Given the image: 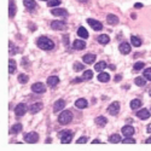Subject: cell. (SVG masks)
I'll return each instance as SVG.
<instances>
[{
    "instance_id": "6da1fadb",
    "label": "cell",
    "mask_w": 151,
    "mask_h": 151,
    "mask_svg": "<svg viewBox=\"0 0 151 151\" xmlns=\"http://www.w3.org/2000/svg\"><path fill=\"white\" fill-rule=\"evenodd\" d=\"M36 45L39 48L44 50V51H51V50H53L54 47V44L51 39H48L46 36H40L36 40Z\"/></svg>"
},
{
    "instance_id": "7a4b0ae2",
    "label": "cell",
    "mask_w": 151,
    "mask_h": 151,
    "mask_svg": "<svg viewBox=\"0 0 151 151\" xmlns=\"http://www.w3.org/2000/svg\"><path fill=\"white\" fill-rule=\"evenodd\" d=\"M73 135H74V133L70 132V130H68V129H64V130H62V132L58 133V137H59L60 143L62 144H69L73 139Z\"/></svg>"
},
{
    "instance_id": "3957f363",
    "label": "cell",
    "mask_w": 151,
    "mask_h": 151,
    "mask_svg": "<svg viewBox=\"0 0 151 151\" xmlns=\"http://www.w3.org/2000/svg\"><path fill=\"white\" fill-rule=\"evenodd\" d=\"M73 120V114L69 111V110H64V111L60 113L59 117H58V122L60 125H68L72 122Z\"/></svg>"
},
{
    "instance_id": "277c9868",
    "label": "cell",
    "mask_w": 151,
    "mask_h": 151,
    "mask_svg": "<svg viewBox=\"0 0 151 151\" xmlns=\"http://www.w3.org/2000/svg\"><path fill=\"white\" fill-rule=\"evenodd\" d=\"M39 140V134L36 132H29L24 135V142L29 144H34Z\"/></svg>"
},
{
    "instance_id": "5b68a950",
    "label": "cell",
    "mask_w": 151,
    "mask_h": 151,
    "mask_svg": "<svg viewBox=\"0 0 151 151\" xmlns=\"http://www.w3.org/2000/svg\"><path fill=\"white\" fill-rule=\"evenodd\" d=\"M27 110H28L27 105L24 103H21V104H18L17 107L15 108V114H16V116L21 117V116H23V115L27 113Z\"/></svg>"
},
{
    "instance_id": "8992f818",
    "label": "cell",
    "mask_w": 151,
    "mask_h": 151,
    "mask_svg": "<svg viewBox=\"0 0 151 151\" xmlns=\"http://www.w3.org/2000/svg\"><path fill=\"white\" fill-rule=\"evenodd\" d=\"M120 111V103L119 102H113L111 104L109 105L108 108V113L110 115H113V116H115V115H117Z\"/></svg>"
},
{
    "instance_id": "52a82bcc",
    "label": "cell",
    "mask_w": 151,
    "mask_h": 151,
    "mask_svg": "<svg viewBox=\"0 0 151 151\" xmlns=\"http://www.w3.org/2000/svg\"><path fill=\"white\" fill-rule=\"evenodd\" d=\"M32 91L35 93H45L46 92V87H45V85L41 82H35L32 86Z\"/></svg>"
},
{
    "instance_id": "ba28073f",
    "label": "cell",
    "mask_w": 151,
    "mask_h": 151,
    "mask_svg": "<svg viewBox=\"0 0 151 151\" xmlns=\"http://www.w3.org/2000/svg\"><path fill=\"white\" fill-rule=\"evenodd\" d=\"M87 23L89 24V27H92L93 30H102L103 29V24L99 21H95V19H93V18H88Z\"/></svg>"
},
{
    "instance_id": "9c48e42d",
    "label": "cell",
    "mask_w": 151,
    "mask_h": 151,
    "mask_svg": "<svg viewBox=\"0 0 151 151\" xmlns=\"http://www.w3.org/2000/svg\"><path fill=\"white\" fill-rule=\"evenodd\" d=\"M65 108V102L63 99H58L56 103H54V105H53V111L54 113H59L60 110H63Z\"/></svg>"
},
{
    "instance_id": "30bf717a",
    "label": "cell",
    "mask_w": 151,
    "mask_h": 151,
    "mask_svg": "<svg viewBox=\"0 0 151 151\" xmlns=\"http://www.w3.org/2000/svg\"><path fill=\"white\" fill-rule=\"evenodd\" d=\"M95 54L93 53H87V54H85V56L82 57V60H83V63L85 64H93L94 63V60H95Z\"/></svg>"
},
{
    "instance_id": "8fae6325",
    "label": "cell",
    "mask_w": 151,
    "mask_h": 151,
    "mask_svg": "<svg viewBox=\"0 0 151 151\" xmlns=\"http://www.w3.org/2000/svg\"><path fill=\"white\" fill-rule=\"evenodd\" d=\"M51 28L53 30H63L65 28V23L63 21H53L51 23Z\"/></svg>"
},
{
    "instance_id": "7c38bea8",
    "label": "cell",
    "mask_w": 151,
    "mask_h": 151,
    "mask_svg": "<svg viewBox=\"0 0 151 151\" xmlns=\"http://www.w3.org/2000/svg\"><path fill=\"white\" fill-rule=\"evenodd\" d=\"M119 50H120V52L122 54H128L130 52V45L128 42H122L119 46Z\"/></svg>"
},
{
    "instance_id": "4fadbf2b",
    "label": "cell",
    "mask_w": 151,
    "mask_h": 151,
    "mask_svg": "<svg viewBox=\"0 0 151 151\" xmlns=\"http://www.w3.org/2000/svg\"><path fill=\"white\" fill-rule=\"evenodd\" d=\"M51 12H52L53 16H60V17H67L68 16V11L65 9H53Z\"/></svg>"
},
{
    "instance_id": "5bb4252c",
    "label": "cell",
    "mask_w": 151,
    "mask_h": 151,
    "mask_svg": "<svg viewBox=\"0 0 151 151\" xmlns=\"http://www.w3.org/2000/svg\"><path fill=\"white\" fill-rule=\"evenodd\" d=\"M137 116L140 119V120H146L150 117V111L148 109H140L139 111L137 113Z\"/></svg>"
},
{
    "instance_id": "9a60e30c",
    "label": "cell",
    "mask_w": 151,
    "mask_h": 151,
    "mask_svg": "<svg viewBox=\"0 0 151 151\" xmlns=\"http://www.w3.org/2000/svg\"><path fill=\"white\" fill-rule=\"evenodd\" d=\"M41 109H42V103H34V104L30 105L29 111H30V114H36Z\"/></svg>"
},
{
    "instance_id": "2e32d148",
    "label": "cell",
    "mask_w": 151,
    "mask_h": 151,
    "mask_svg": "<svg viewBox=\"0 0 151 151\" xmlns=\"http://www.w3.org/2000/svg\"><path fill=\"white\" fill-rule=\"evenodd\" d=\"M122 134L126 137H132L134 134V128L132 126H125V127H122Z\"/></svg>"
},
{
    "instance_id": "e0dca14e",
    "label": "cell",
    "mask_w": 151,
    "mask_h": 151,
    "mask_svg": "<svg viewBox=\"0 0 151 151\" xmlns=\"http://www.w3.org/2000/svg\"><path fill=\"white\" fill-rule=\"evenodd\" d=\"M87 105H88L87 100L83 99V98H80V99H77L76 102H75V107H76L77 109H86Z\"/></svg>"
},
{
    "instance_id": "ac0fdd59",
    "label": "cell",
    "mask_w": 151,
    "mask_h": 151,
    "mask_svg": "<svg viewBox=\"0 0 151 151\" xmlns=\"http://www.w3.org/2000/svg\"><path fill=\"white\" fill-rule=\"evenodd\" d=\"M9 16L10 17H15L16 15V4H15V0H10V4H9Z\"/></svg>"
},
{
    "instance_id": "d6986e66",
    "label": "cell",
    "mask_w": 151,
    "mask_h": 151,
    "mask_svg": "<svg viewBox=\"0 0 151 151\" xmlns=\"http://www.w3.org/2000/svg\"><path fill=\"white\" fill-rule=\"evenodd\" d=\"M59 83V77L58 76H50L47 79V85L50 87H56Z\"/></svg>"
},
{
    "instance_id": "ffe728a7",
    "label": "cell",
    "mask_w": 151,
    "mask_h": 151,
    "mask_svg": "<svg viewBox=\"0 0 151 151\" xmlns=\"http://www.w3.org/2000/svg\"><path fill=\"white\" fill-rule=\"evenodd\" d=\"M73 47L74 50H83L86 47V44H85L83 40H75L73 44Z\"/></svg>"
},
{
    "instance_id": "44dd1931",
    "label": "cell",
    "mask_w": 151,
    "mask_h": 151,
    "mask_svg": "<svg viewBox=\"0 0 151 151\" xmlns=\"http://www.w3.org/2000/svg\"><path fill=\"white\" fill-rule=\"evenodd\" d=\"M107 21H108L109 24H111V26H116V24L119 23V17L115 16V15H108Z\"/></svg>"
},
{
    "instance_id": "7402d4cb",
    "label": "cell",
    "mask_w": 151,
    "mask_h": 151,
    "mask_svg": "<svg viewBox=\"0 0 151 151\" xmlns=\"http://www.w3.org/2000/svg\"><path fill=\"white\" fill-rule=\"evenodd\" d=\"M109 41H110V38H109V35H107V34H102V35H99V36H98V42L99 44L107 45V44H109Z\"/></svg>"
},
{
    "instance_id": "603a6c76",
    "label": "cell",
    "mask_w": 151,
    "mask_h": 151,
    "mask_svg": "<svg viewBox=\"0 0 151 151\" xmlns=\"http://www.w3.org/2000/svg\"><path fill=\"white\" fill-rule=\"evenodd\" d=\"M134 82L137 86H140V87H143L146 85V79H145L144 76H138V77H135L134 79Z\"/></svg>"
},
{
    "instance_id": "cb8c5ba5",
    "label": "cell",
    "mask_w": 151,
    "mask_h": 151,
    "mask_svg": "<svg viewBox=\"0 0 151 151\" xmlns=\"http://www.w3.org/2000/svg\"><path fill=\"white\" fill-rule=\"evenodd\" d=\"M95 123H97L99 127H104V126L108 123V119L104 117V116H98L95 119Z\"/></svg>"
},
{
    "instance_id": "d4e9b609",
    "label": "cell",
    "mask_w": 151,
    "mask_h": 151,
    "mask_svg": "<svg viewBox=\"0 0 151 151\" xmlns=\"http://www.w3.org/2000/svg\"><path fill=\"white\" fill-rule=\"evenodd\" d=\"M23 4L28 10H34L35 7H36V3H35L34 0H24Z\"/></svg>"
},
{
    "instance_id": "484cf974",
    "label": "cell",
    "mask_w": 151,
    "mask_h": 151,
    "mask_svg": "<svg viewBox=\"0 0 151 151\" xmlns=\"http://www.w3.org/2000/svg\"><path fill=\"white\" fill-rule=\"evenodd\" d=\"M98 80L100 82H108L109 80H110V75L108 73H103V72H100V74L98 75Z\"/></svg>"
},
{
    "instance_id": "4316f807",
    "label": "cell",
    "mask_w": 151,
    "mask_h": 151,
    "mask_svg": "<svg viewBox=\"0 0 151 151\" xmlns=\"http://www.w3.org/2000/svg\"><path fill=\"white\" fill-rule=\"evenodd\" d=\"M140 107H142V100L140 99H133L132 102H130V109L132 110H137Z\"/></svg>"
},
{
    "instance_id": "83f0119b",
    "label": "cell",
    "mask_w": 151,
    "mask_h": 151,
    "mask_svg": "<svg viewBox=\"0 0 151 151\" xmlns=\"http://www.w3.org/2000/svg\"><path fill=\"white\" fill-rule=\"evenodd\" d=\"M77 35L80 38H82V39H87L88 38V32L83 27H80L77 29Z\"/></svg>"
},
{
    "instance_id": "f1b7e54d",
    "label": "cell",
    "mask_w": 151,
    "mask_h": 151,
    "mask_svg": "<svg viewBox=\"0 0 151 151\" xmlns=\"http://www.w3.org/2000/svg\"><path fill=\"white\" fill-rule=\"evenodd\" d=\"M130 42H132L133 46L139 47L140 45H142V40H140L138 36H134V35H132V36H130Z\"/></svg>"
},
{
    "instance_id": "f546056e",
    "label": "cell",
    "mask_w": 151,
    "mask_h": 151,
    "mask_svg": "<svg viewBox=\"0 0 151 151\" xmlns=\"http://www.w3.org/2000/svg\"><path fill=\"white\" fill-rule=\"evenodd\" d=\"M15 72H16V62L13 59H10L9 60V73L13 74Z\"/></svg>"
},
{
    "instance_id": "4dcf8cb0",
    "label": "cell",
    "mask_w": 151,
    "mask_h": 151,
    "mask_svg": "<svg viewBox=\"0 0 151 151\" xmlns=\"http://www.w3.org/2000/svg\"><path fill=\"white\" fill-rule=\"evenodd\" d=\"M105 68H107V63L105 62H99L94 65V70H97V72H103Z\"/></svg>"
},
{
    "instance_id": "1f68e13d",
    "label": "cell",
    "mask_w": 151,
    "mask_h": 151,
    "mask_svg": "<svg viewBox=\"0 0 151 151\" xmlns=\"http://www.w3.org/2000/svg\"><path fill=\"white\" fill-rule=\"evenodd\" d=\"M109 142H110V143H113V144H117V143L121 142V137H120L119 134H113L111 137L109 138Z\"/></svg>"
},
{
    "instance_id": "d6a6232c",
    "label": "cell",
    "mask_w": 151,
    "mask_h": 151,
    "mask_svg": "<svg viewBox=\"0 0 151 151\" xmlns=\"http://www.w3.org/2000/svg\"><path fill=\"white\" fill-rule=\"evenodd\" d=\"M29 81V77H28V75H26V74H21V75H19V76H18V82L19 83H27Z\"/></svg>"
},
{
    "instance_id": "836d02e7",
    "label": "cell",
    "mask_w": 151,
    "mask_h": 151,
    "mask_svg": "<svg viewBox=\"0 0 151 151\" xmlns=\"http://www.w3.org/2000/svg\"><path fill=\"white\" fill-rule=\"evenodd\" d=\"M22 130V125L21 123H16L15 126H12V128H11V132L13 133V134H17V133H19Z\"/></svg>"
},
{
    "instance_id": "e575fe53",
    "label": "cell",
    "mask_w": 151,
    "mask_h": 151,
    "mask_svg": "<svg viewBox=\"0 0 151 151\" xmlns=\"http://www.w3.org/2000/svg\"><path fill=\"white\" fill-rule=\"evenodd\" d=\"M92 77H93V73L91 72V70H86V72L83 73V76H82L83 80H91Z\"/></svg>"
},
{
    "instance_id": "d590c367",
    "label": "cell",
    "mask_w": 151,
    "mask_h": 151,
    "mask_svg": "<svg viewBox=\"0 0 151 151\" xmlns=\"http://www.w3.org/2000/svg\"><path fill=\"white\" fill-rule=\"evenodd\" d=\"M74 70L75 72H81V70H83L85 69V67H83V64H81V63H79V62H76V63H74Z\"/></svg>"
},
{
    "instance_id": "8d00e7d4",
    "label": "cell",
    "mask_w": 151,
    "mask_h": 151,
    "mask_svg": "<svg viewBox=\"0 0 151 151\" xmlns=\"http://www.w3.org/2000/svg\"><path fill=\"white\" fill-rule=\"evenodd\" d=\"M144 77L148 79L149 81H151V68H148L144 70Z\"/></svg>"
},
{
    "instance_id": "74e56055",
    "label": "cell",
    "mask_w": 151,
    "mask_h": 151,
    "mask_svg": "<svg viewBox=\"0 0 151 151\" xmlns=\"http://www.w3.org/2000/svg\"><path fill=\"white\" fill-rule=\"evenodd\" d=\"M144 67H145V64H144L143 62H138V63H135V64H134V67H133V68H134V70H142Z\"/></svg>"
},
{
    "instance_id": "f35d334b",
    "label": "cell",
    "mask_w": 151,
    "mask_h": 151,
    "mask_svg": "<svg viewBox=\"0 0 151 151\" xmlns=\"http://www.w3.org/2000/svg\"><path fill=\"white\" fill-rule=\"evenodd\" d=\"M60 4V0H51V1H48L47 5L50 7H53V6H57V5Z\"/></svg>"
},
{
    "instance_id": "ab89813d",
    "label": "cell",
    "mask_w": 151,
    "mask_h": 151,
    "mask_svg": "<svg viewBox=\"0 0 151 151\" xmlns=\"http://www.w3.org/2000/svg\"><path fill=\"white\" fill-rule=\"evenodd\" d=\"M16 53H17V50L15 47V45L12 42H10V54L13 56V54H16Z\"/></svg>"
},
{
    "instance_id": "60d3db41",
    "label": "cell",
    "mask_w": 151,
    "mask_h": 151,
    "mask_svg": "<svg viewBox=\"0 0 151 151\" xmlns=\"http://www.w3.org/2000/svg\"><path fill=\"white\" fill-rule=\"evenodd\" d=\"M122 143H123V144H135V140H134L133 138H128V137H127L126 139L122 140Z\"/></svg>"
},
{
    "instance_id": "b9f144b4",
    "label": "cell",
    "mask_w": 151,
    "mask_h": 151,
    "mask_svg": "<svg viewBox=\"0 0 151 151\" xmlns=\"http://www.w3.org/2000/svg\"><path fill=\"white\" fill-rule=\"evenodd\" d=\"M87 137H82V138H79L77 140H76V143L77 144H85V143H87Z\"/></svg>"
},
{
    "instance_id": "7bdbcfd3",
    "label": "cell",
    "mask_w": 151,
    "mask_h": 151,
    "mask_svg": "<svg viewBox=\"0 0 151 151\" xmlns=\"http://www.w3.org/2000/svg\"><path fill=\"white\" fill-rule=\"evenodd\" d=\"M121 79H122V76H121V75H116V76H115V81L119 82V81H121Z\"/></svg>"
},
{
    "instance_id": "ee69618b",
    "label": "cell",
    "mask_w": 151,
    "mask_h": 151,
    "mask_svg": "<svg viewBox=\"0 0 151 151\" xmlns=\"http://www.w3.org/2000/svg\"><path fill=\"white\" fill-rule=\"evenodd\" d=\"M134 7H135V9H140V7H143V4H140V3L138 4V3H137V4L134 5Z\"/></svg>"
},
{
    "instance_id": "f6af8a7d",
    "label": "cell",
    "mask_w": 151,
    "mask_h": 151,
    "mask_svg": "<svg viewBox=\"0 0 151 151\" xmlns=\"http://www.w3.org/2000/svg\"><path fill=\"white\" fill-rule=\"evenodd\" d=\"M146 132H148V133H150V134H151V123H150V125H149V126H148V127H146Z\"/></svg>"
},
{
    "instance_id": "bcb514c9",
    "label": "cell",
    "mask_w": 151,
    "mask_h": 151,
    "mask_svg": "<svg viewBox=\"0 0 151 151\" xmlns=\"http://www.w3.org/2000/svg\"><path fill=\"white\" fill-rule=\"evenodd\" d=\"M92 143H94V144H97V143H102V140H99V139H94Z\"/></svg>"
},
{
    "instance_id": "7dc6e473",
    "label": "cell",
    "mask_w": 151,
    "mask_h": 151,
    "mask_svg": "<svg viewBox=\"0 0 151 151\" xmlns=\"http://www.w3.org/2000/svg\"><path fill=\"white\" fill-rule=\"evenodd\" d=\"M145 143H149V144H151V138H149V139H148L146 142H145Z\"/></svg>"
},
{
    "instance_id": "c3c4849f",
    "label": "cell",
    "mask_w": 151,
    "mask_h": 151,
    "mask_svg": "<svg viewBox=\"0 0 151 151\" xmlns=\"http://www.w3.org/2000/svg\"><path fill=\"white\" fill-rule=\"evenodd\" d=\"M79 1H81V3H87V0H79Z\"/></svg>"
},
{
    "instance_id": "681fc988",
    "label": "cell",
    "mask_w": 151,
    "mask_h": 151,
    "mask_svg": "<svg viewBox=\"0 0 151 151\" xmlns=\"http://www.w3.org/2000/svg\"><path fill=\"white\" fill-rule=\"evenodd\" d=\"M149 93H150V95H151V89H150V91H149Z\"/></svg>"
},
{
    "instance_id": "f907efd6",
    "label": "cell",
    "mask_w": 151,
    "mask_h": 151,
    "mask_svg": "<svg viewBox=\"0 0 151 151\" xmlns=\"http://www.w3.org/2000/svg\"><path fill=\"white\" fill-rule=\"evenodd\" d=\"M44 1H47V0H44Z\"/></svg>"
}]
</instances>
